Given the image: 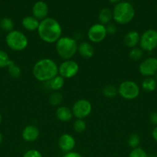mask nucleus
<instances>
[{
	"mask_svg": "<svg viewBox=\"0 0 157 157\" xmlns=\"http://www.w3.org/2000/svg\"><path fill=\"white\" fill-rule=\"evenodd\" d=\"M111 3H113V4H117V3L120 2L121 0H109Z\"/></svg>",
	"mask_w": 157,
	"mask_h": 157,
	"instance_id": "obj_36",
	"label": "nucleus"
},
{
	"mask_svg": "<svg viewBox=\"0 0 157 157\" xmlns=\"http://www.w3.org/2000/svg\"><path fill=\"white\" fill-rule=\"evenodd\" d=\"M22 136L26 142H34L39 136V130L33 125L26 126L22 130Z\"/></svg>",
	"mask_w": 157,
	"mask_h": 157,
	"instance_id": "obj_14",
	"label": "nucleus"
},
{
	"mask_svg": "<svg viewBox=\"0 0 157 157\" xmlns=\"http://www.w3.org/2000/svg\"><path fill=\"white\" fill-rule=\"evenodd\" d=\"M73 129L76 133H83L86 129V124L83 119H77L73 124Z\"/></svg>",
	"mask_w": 157,
	"mask_h": 157,
	"instance_id": "obj_28",
	"label": "nucleus"
},
{
	"mask_svg": "<svg viewBox=\"0 0 157 157\" xmlns=\"http://www.w3.org/2000/svg\"><path fill=\"white\" fill-rule=\"evenodd\" d=\"M151 157H155V156H151Z\"/></svg>",
	"mask_w": 157,
	"mask_h": 157,
	"instance_id": "obj_40",
	"label": "nucleus"
},
{
	"mask_svg": "<svg viewBox=\"0 0 157 157\" xmlns=\"http://www.w3.org/2000/svg\"><path fill=\"white\" fill-rule=\"evenodd\" d=\"M62 94L60 92L58 91H54L53 93L51 94L49 96V104L52 106H58L62 101Z\"/></svg>",
	"mask_w": 157,
	"mask_h": 157,
	"instance_id": "obj_25",
	"label": "nucleus"
},
{
	"mask_svg": "<svg viewBox=\"0 0 157 157\" xmlns=\"http://www.w3.org/2000/svg\"><path fill=\"white\" fill-rule=\"evenodd\" d=\"M72 111L73 116H75L77 119H84L92 112V104L87 100H78L74 103Z\"/></svg>",
	"mask_w": 157,
	"mask_h": 157,
	"instance_id": "obj_9",
	"label": "nucleus"
},
{
	"mask_svg": "<svg viewBox=\"0 0 157 157\" xmlns=\"http://www.w3.org/2000/svg\"><path fill=\"white\" fill-rule=\"evenodd\" d=\"M58 74V66L50 58L40 59L34 64L32 75L41 82H48Z\"/></svg>",
	"mask_w": 157,
	"mask_h": 157,
	"instance_id": "obj_2",
	"label": "nucleus"
},
{
	"mask_svg": "<svg viewBox=\"0 0 157 157\" xmlns=\"http://www.w3.org/2000/svg\"><path fill=\"white\" fill-rule=\"evenodd\" d=\"M55 115H56L57 118L62 122H68V121H71L72 116H73L72 110L65 106L58 107L55 112Z\"/></svg>",
	"mask_w": 157,
	"mask_h": 157,
	"instance_id": "obj_18",
	"label": "nucleus"
},
{
	"mask_svg": "<svg viewBox=\"0 0 157 157\" xmlns=\"http://www.w3.org/2000/svg\"><path fill=\"white\" fill-rule=\"evenodd\" d=\"M12 60L9 58V55L5 51L0 50V67H8V66L11 64Z\"/></svg>",
	"mask_w": 157,
	"mask_h": 157,
	"instance_id": "obj_26",
	"label": "nucleus"
},
{
	"mask_svg": "<svg viewBox=\"0 0 157 157\" xmlns=\"http://www.w3.org/2000/svg\"><path fill=\"white\" fill-rule=\"evenodd\" d=\"M58 147L65 153L71 152L75 146V138L69 133H63L58 139Z\"/></svg>",
	"mask_w": 157,
	"mask_h": 157,
	"instance_id": "obj_12",
	"label": "nucleus"
},
{
	"mask_svg": "<svg viewBox=\"0 0 157 157\" xmlns=\"http://www.w3.org/2000/svg\"><path fill=\"white\" fill-rule=\"evenodd\" d=\"M103 94L105 97L108 98H113L118 94V89L112 84H109L103 87Z\"/></svg>",
	"mask_w": 157,
	"mask_h": 157,
	"instance_id": "obj_23",
	"label": "nucleus"
},
{
	"mask_svg": "<svg viewBox=\"0 0 157 157\" xmlns=\"http://www.w3.org/2000/svg\"><path fill=\"white\" fill-rule=\"evenodd\" d=\"M2 121V115H1V113H0V124H1Z\"/></svg>",
	"mask_w": 157,
	"mask_h": 157,
	"instance_id": "obj_38",
	"label": "nucleus"
},
{
	"mask_svg": "<svg viewBox=\"0 0 157 157\" xmlns=\"http://www.w3.org/2000/svg\"><path fill=\"white\" fill-rule=\"evenodd\" d=\"M152 138H153L154 140H155V142H157V126L156 127H155V128L152 130Z\"/></svg>",
	"mask_w": 157,
	"mask_h": 157,
	"instance_id": "obj_35",
	"label": "nucleus"
},
{
	"mask_svg": "<svg viewBox=\"0 0 157 157\" xmlns=\"http://www.w3.org/2000/svg\"><path fill=\"white\" fill-rule=\"evenodd\" d=\"M78 52L83 58H90L93 56L94 49L90 43L83 41L78 45Z\"/></svg>",
	"mask_w": 157,
	"mask_h": 157,
	"instance_id": "obj_17",
	"label": "nucleus"
},
{
	"mask_svg": "<svg viewBox=\"0 0 157 157\" xmlns=\"http://www.w3.org/2000/svg\"><path fill=\"white\" fill-rule=\"evenodd\" d=\"M140 92L139 87L132 81H125L119 84L118 94L126 100H134L139 96Z\"/></svg>",
	"mask_w": 157,
	"mask_h": 157,
	"instance_id": "obj_6",
	"label": "nucleus"
},
{
	"mask_svg": "<svg viewBox=\"0 0 157 157\" xmlns=\"http://www.w3.org/2000/svg\"><path fill=\"white\" fill-rule=\"evenodd\" d=\"M143 56V51L140 48H133L129 52V58L132 61H139Z\"/></svg>",
	"mask_w": 157,
	"mask_h": 157,
	"instance_id": "obj_27",
	"label": "nucleus"
},
{
	"mask_svg": "<svg viewBox=\"0 0 157 157\" xmlns=\"http://www.w3.org/2000/svg\"><path fill=\"white\" fill-rule=\"evenodd\" d=\"M62 157H83V156H82V155L79 154L78 153L71 151V152H69V153H66Z\"/></svg>",
	"mask_w": 157,
	"mask_h": 157,
	"instance_id": "obj_34",
	"label": "nucleus"
},
{
	"mask_svg": "<svg viewBox=\"0 0 157 157\" xmlns=\"http://www.w3.org/2000/svg\"><path fill=\"white\" fill-rule=\"evenodd\" d=\"M23 157H43L42 153L37 150H29L23 155Z\"/></svg>",
	"mask_w": 157,
	"mask_h": 157,
	"instance_id": "obj_31",
	"label": "nucleus"
},
{
	"mask_svg": "<svg viewBox=\"0 0 157 157\" xmlns=\"http://www.w3.org/2000/svg\"><path fill=\"white\" fill-rule=\"evenodd\" d=\"M106 27L107 34L113 35V34H115V32H116V27H115L113 24H108V25L106 26Z\"/></svg>",
	"mask_w": 157,
	"mask_h": 157,
	"instance_id": "obj_32",
	"label": "nucleus"
},
{
	"mask_svg": "<svg viewBox=\"0 0 157 157\" xmlns=\"http://www.w3.org/2000/svg\"><path fill=\"white\" fill-rule=\"evenodd\" d=\"M55 49L60 58L64 60H70L78 52V44L74 38L61 37L55 42Z\"/></svg>",
	"mask_w": 157,
	"mask_h": 157,
	"instance_id": "obj_4",
	"label": "nucleus"
},
{
	"mask_svg": "<svg viewBox=\"0 0 157 157\" xmlns=\"http://www.w3.org/2000/svg\"><path fill=\"white\" fill-rule=\"evenodd\" d=\"M127 143L128 145H129L131 148L135 149L136 148V147H139V145L140 144L139 136V135L135 134V133L131 134L130 136H129V139H128Z\"/></svg>",
	"mask_w": 157,
	"mask_h": 157,
	"instance_id": "obj_29",
	"label": "nucleus"
},
{
	"mask_svg": "<svg viewBox=\"0 0 157 157\" xmlns=\"http://www.w3.org/2000/svg\"><path fill=\"white\" fill-rule=\"evenodd\" d=\"M39 22L37 18L32 16H26L22 21V25L23 28L26 30L29 31V32H34V31L38 30V26H39Z\"/></svg>",
	"mask_w": 157,
	"mask_h": 157,
	"instance_id": "obj_16",
	"label": "nucleus"
},
{
	"mask_svg": "<svg viewBox=\"0 0 157 157\" xmlns=\"http://www.w3.org/2000/svg\"><path fill=\"white\" fill-rule=\"evenodd\" d=\"M38 35L46 43L56 42L62 35V27L59 22L53 18L47 17L39 22Z\"/></svg>",
	"mask_w": 157,
	"mask_h": 157,
	"instance_id": "obj_1",
	"label": "nucleus"
},
{
	"mask_svg": "<svg viewBox=\"0 0 157 157\" xmlns=\"http://www.w3.org/2000/svg\"><path fill=\"white\" fill-rule=\"evenodd\" d=\"M140 74L146 77H152L157 73V58L149 57L140 63L139 66Z\"/></svg>",
	"mask_w": 157,
	"mask_h": 157,
	"instance_id": "obj_11",
	"label": "nucleus"
},
{
	"mask_svg": "<svg viewBox=\"0 0 157 157\" xmlns=\"http://www.w3.org/2000/svg\"><path fill=\"white\" fill-rule=\"evenodd\" d=\"M32 15L38 20H43L47 18L49 13L48 5L43 1H38L34 4L32 9Z\"/></svg>",
	"mask_w": 157,
	"mask_h": 157,
	"instance_id": "obj_13",
	"label": "nucleus"
},
{
	"mask_svg": "<svg viewBox=\"0 0 157 157\" xmlns=\"http://www.w3.org/2000/svg\"><path fill=\"white\" fill-rule=\"evenodd\" d=\"M140 35L136 31H130L128 32L124 38V43L127 47L130 48L136 47L138 44H139Z\"/></svg>",
	"mask_w": 157,
	"mask_h": 157,
	"instance_id": "obj_15",
	"label": "nucleus"
},
{
	"mask_svg": "<svg viewBox=\"0 0 157 157\" xmlns=\"http://www.w3.org/2000/svg\"><path fill=\"white\" fill-rule=\"evenodd\" d=\"M129 157H149V156L141 147H136L135 149H132V151L129 153Z\"/></svg>",
	"mask_w": 157,
	"mask_h": 157,
	"instance_id": "obj_30",
	"label": "nucleus"
},
{
	"mask_svg": "<svg viewBox=\"0 0 157 157\" xmlns=\"http://www.w3.org/2000/svg\"><path fill=\"white\" fill-rule=\"evenodd\" d=\"M107 35L106 25L98 23L94 24L89 29L87 36L89 41L93 43H99L106 38Z\"/></svg>",
	"mask_w": 157,
	"mask_h": 157,
	"instance_id": "obj_10",
	"label": "nucleus"
},
{
	"mask_svg": "<svg viewBox=\"0 0 157 157\" xmlns=\"http://www.w3.org/2000/svg\"><path fill=\"white\" fill-rule=\"evenodd\" d=\"M2 141V133H0V144H1Z\"/></svg>",
	"mask_w": 157,
	"mask_h": 157,
	"instance_id": "obj_37",
	"label": "nucleus"
},
{
	"mask_svg": "<svg viewBox=\"0 0 157 157\" xmlns=\"http://www.w3.org/2000/svg\"><path fill=\"white\" fill-rule=\"evenodd\" d=\"M79 71L78 64L72 60H65L58 66V75L65 79L75 77Z\"/></svg>",
	"mask_w": 157,
	"mask_h": 157,
	"instance_id": "obj_8",
	"label": "nucleus"
},
{
	"mask_svg": "<svg viewBox=\"0 0 157 157\" xmlns=\"http://www.w3.org/2000/svg\"><path fill=\"white\" fill-rule=\"evenodd\" d=\"M6 42L9 48L15 52H21L26 48L29 44L27 37L20 31L13 30L6 37Z\"/></svg>",
	"mask_w": 157,
	"mask_h": 157,
	"instance_id": "obj_5",
	"label": "nucleus"
},
{
	"mask_svg": "<svg viewBox=\"0 0 157 157\" xmlns=\"http://www.w3.org/2000/svg\"><path fill=\"white\" fill-rule=\"evenodd\" d=\"M157 86V82L155 78L152 77H148L143 80L142 82V88L146 92H152L155 90Z\"/></svg>",
	"mask_w": 157,
	"mask_h": 157,
	"instance_id": "obj_21",
	"label": "nucleus"
},
{
	"mask_svg": "<svg viewBox=\"0 0 157 157\" xmlns=\"http://www.w3.org/2000/svg\"><path fill=\"white\" fill-rule=\"evenodd\" d=\"M0 27L3 31L8 32V33H9V32L13 31L14 22L11 18L5 17L0 21Z\"/></svg>",
	"mask_w": 157,
	"mask_h": 157,
	"instance_id": "obj_22",
	"label": "nucleus"
},
{
	"mask_svg": "<svg viewBox=\"0 0 157 157\" xmlns=\"http://www.w3.org/2000/svg\"><path fill=\"white\" fill-rule=\"evenodd\" d=\"M47 83L49 84V87L51 90H54V91H58L60 89L62 88L63 86H64L65 78H63L62 77L58 75L52 78V80L48 81Z\"/></svg>",
	"mask_w": 157,
	"mask_h": 157,
	"instance_id": "obj_19",
	"label": "nucleus"
},
{
	"mask_svg": "<svg viewBox=\"0 0 157 157\" xmlns=\"http://www.w3.org/2000/svg\"><path fill=\"white\" fill-rule=\"evenodd\" d=\"M156 9H157V6H156Z\"/></svg>",
	"mask_w": 157,
	"mask_h": 157,
	"instance_id": "obj_41",
	"label": "nucleus"
},
{
	"mask_svg": "<svg viewBox=\"0 0 157 157\" xmlns=\"http://www.w3.org/2000/svg\"><path fill=\"white\" fill-rule=\"evenodd\" d=\"M112 18V12L107 8L102 9L99 14V21L100 24L106 25L109 23Z\"/></svg>",
	"mask_w": 157,
	"mask_h": 157,
	"instance_id": "obj_20",
	"label": "nucleus"
},
{
	"mask_svg": "<svg viewBox=\"0 0 157 157\" xmlns=\"http://www.w3.org/2000/svg\"><path fill=\"white\" fill-rule=\"evenodd\" d=\"M149 121H150L151 124L155 125V127L157 126V113L154 112V113H151L150 117H149Z\"/></svg>",
	"mask_w": 157,
	"mask_h": 157,
	"instance_id": "obj_33",
	"label": "nucleus"
},
{
	"mask_svg": "<svg viewBox=\"0 0 157 157\" xmlns=\"http://www.w3.org/2000/svg\"><path fill=\"white\" fill-rule=\"evenodd\" d=\"M135 16V9L128 2H120L115 4L112 11V18L120 25L130 22Z\"/></svg>",
	"mask_w": 157,
	"mask_h": 157,
	"instance_id": "obj_3",
	"label": "nucleus"
},
{
	"mask_svg": "<svg viewBox=\"0 0 157 157\" xmlns=\"http://www.w3.org/2000/svg\"><path fill=\"white\" fill-rule=\"evenodd\" d=\"M140 48L146 52H152L157 48V31L148 29L140 35Z\"/></svg>",
	"mask_w": 157,
	"mask_h": 157,
	"instance_id": "obj_7",
	"label": "nucleus"
},
{
	"mask_svg": "<svg viewBox=\"0 0 157 157\" xmlns=\"http://www.w3.org/2000/svg\"><path fill=\"white\" fill-rule=\"evenodd\" d=\"M154 76H155V78H155V81H156V82H157V73L155 74V75H154Z\"/></svg>",
	"mask_w": 157,
	"mask_h": 157,
	"instance_id": "obj_39",
	"label": "nucleus"
},
{
	"mask_svg": "<svg viewBox=\"0 0 157 157\" xmlns=\"http://www.w3.org/2000/svg\"><path fill=\"white\" fill-rule=\"evenodd\" d=\"M8 71H9V75L14 78H19L22 73L21 68L17 64H15L14 61H12L11 64L8 66Z\"/></svg>",
	"mask_w": 157,
	"mask_h": 157,
	"instance_id": "obj_24",
	"label": "nucleus"
}]
</instances>
